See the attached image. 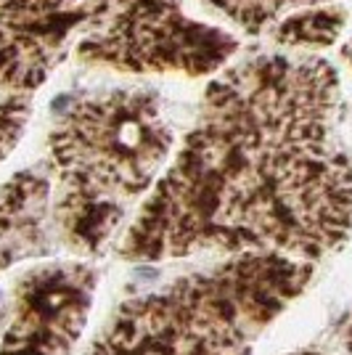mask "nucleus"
<instances>
[{
    "instance_id": "11",
    "label": "nucleus",
    "mask_w": 352,
    "mask_h": 355,
    "mask_svg": "<svg viewBox=\"0 0 352 355\" xmlns=\"http://www.w3.org/2000/svg\"><path fill=\"white\" fill-rule=\"evenodd\" d=\"M344 345H347V350H350V355H352V318H350V324H347V329H344Z\"/></svg>"
},
{
    "instance_id": "3",
    "label": "nucleus",
    "mask_w": 352,
    "mask_h": 355,
    "mask_svg": "<svg viewBox=\"0 0 352 355\" xmlns=\"http://www.w3.org/2000/svg\"><path fill=\"white\" fill-rule=\"evenodd\" d=\"M315 263L234 254L122 302L88 355H236L305 292Z\"/></svg>"
},
{
    "instance_id": "8",
    "label": "nucleus",
    "mask_w": 352,
    "mask_h": 355,
    "mask_svg": "<svg viewBox=\"0 0 352 355\" xmlns=\"http://www.w3.org/2000/svg\"><path fill=\"white\" fill-rule=\"evenodd\" d=\"M344 24H347V11L337 3H326L286 19L270 32V40L289 48H326L342 37Z\"/></svg>"
},
{
    "instance_id": "10",
    "label": "nucleus",
    "mask_w": 352,
    "mask_h": 355,
    "mask_svg": "<svg viewBox=\"0 0 352 355\" xmlns=\"http://www.w3.org/2000/svg\"><path fill=\"white\" fill-rule=\"evenodd\" d=\"M32 117V93L0 96V162L14 151Z\"/></svg>"
},
{
    "instance_id": "6",
    "label": "nucleus",
    "mask_w": 352,
    "mask_h": 355,
    "mask_svg": "<svg viewBox=\"0 0 352 355\" xmlns=\"http://www.w3.org/2000/svg\"><path fill=\"white\" fill-rule=\"evenodd\" d=\"M53 220V180L45 167L8 178L0 186V270L56 250Z\"/></svg>"
},
{
    "instance_id": "1",
    "label": "nucleus",
    "mask_w": 352,
    "mask_h": 355,
    "mask_svg": "<svg viewBox=\"0 0 352 355\" xmlns=\"http://www.w3.org/2000/svg\"><path fill=\"white\" fill-rule=\"evenodd\" d=\"M339 74L265 53L222 69L119 241L127 260L199 252L315 263L352 228V162L337 141Z\"/></svg>"
},
{
    "instance_id": "5",
    "label": "nucleus",
    "mask_w": 352,
    "mask_h": 355,
    "mask_svg": "<svg viewBox=\"0 0 352 355\" xmlns=\"http://www.w3.org/2000/svg\"><path fill=\"white\" fill-rule=\"evenodd\" d=\"M98 273L88 263H45L30 270L14 297V318L0 355H69L88 324Z\"/></svg>"
},
{
    "instance_id": "7",
    "label": "nucleus",
    "mask_w": 352,
    "mask_h": 355,
    "mask_svg": "<svg viewBox=\"0 0 352 355\" xmlns=\"http://www.w3.org/2000/svg\"><path fill=\"white\" fill-rule=\"evenodd\" d=\"M88 6L90 0H0V27L45 83L67 56Z\"/></svg>"
},
{
    "instance_id": "9",
    "label": "nucleus",
    "mask_w": 352,
    "mask_h": 355,
    "mask_svg": "<svg viewBox=\"0 0 352 355\" xmlns=\"http://www.w3.org/2000/svg\"><path fill=\"white\" fill-rule=\"evenodd\" d=\"M220 14L234 19L247 35H267L299 11L337 0H209Z\"/></svg>"
},
{
    "instance_id": "14",
    "label": "nucleus",
    "mask_w": 352,
    "mask_h": 355,
    "mask_svg": "<svg viewBox=\"0 0 352 355\" xmlns=\"http://www.w3.org/2000/svg\"><path fill=\"white\" fill-rule=\"evenodd\" d=\"M236 355H252V353H236Z\"/></svg>"
},
{
    "instance_id": "12",
    "label": "nucleus",
    "mask_w": 352,
    "mask_h": 355,
    "mask_svg": "<svg viewBox=\"0 0 352 355\" xmlns=\"http://www.w3.org/2000/svg\"><path fill=\"white\" fill-rule=\"evenodd\" d=\"M342 56H344V59L352 64V37L347 40V43H344V48H342Z\"/></svg>"
},
{
    "instance_id": "2",
    "label": "nucleus",
    "mask_w": 352,
    "mask_h": 355,
    "mask_svg": "<svg viewBox=\"0 0 352 355\" xmlns=\"http://www.w3.org/2000/svg\"><path fill=\"white\" fill-rule=\"evenodd\" d=\"M175 133L159 93L112 88L77 96L48 133L56 178V225L67 247L98 252L148 196L173 154Z\"/></svg>"
},
{
    "instance_id": "4",
    "label": "nucleus",
    "mask_w": 352,
    "mask_h": 355,
    "mask_svg": "<svg viewBox=\"0 0 352 355\" xmlns=\"http://www.w3.org/2000/svg\"><path fill=\"white\" fill-rule=\"evenodd\" d=\"M238 40L196 21L183 0H90L77 56L130 74L206 77L225 69Z\"/></svg>"
},
{
    "instance_id": "13",
    "label": "nucleus",
    "mask_w": 352,
    "mask_h": 355,
    "mask_svg": "<svg viewBox=\"0 0 352 355\" xmlns=\"http://www.w3.org/2000/svg\"><path fill=\"white\" fill-rule=\"evenodd\" d=\"M294 355H323V353H294Z\"/></svg>"
}]
</instances>
